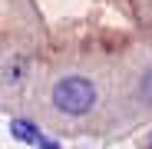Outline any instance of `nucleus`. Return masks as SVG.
I'll list each match as a JSON object with an SVG mask.
<instances>
[{
    "label": "nucleus",
    "instance_id": "obj_1",
    "mask_svg": "<svg viewBox=\"0 0 152 149\" xmlns=\"http://www.w3.org/2000/svg\"><path fill=\"white\" fill-rule=\"evenodd\" d=\"M53 106L66 116H86L96 106V83L89 76H63L53 83Z\"/></svg>",
    "mask_w": 152,
    "mask_h": 149
},
{
    "label": "nucleus",
    "instance_id": "obj_3",
    "mask_svg": "<svg viewBox=\"0 0 152 149\" xmlns=\"http://www.w3.org/2000/svg\"><path fill=\"white\" fill-rule=\"evenodd\" d=\"M20 76H23V63L13 60V63L7 66V80H10V83H20Z\"/></svg>",
    "mask_w": 152,
    "mask_h": 149
},
{
    "label": "nucleus",
    "instance_id": "obj_2",
    "mask_svg": "<svg viewBox=\"0 0 152 149\" xmlns=\"http://www.w3.org/2000/svg\"><path fill=\"white\" fill-rule=\"evenodd\" d=\"M10 136L17 139V142H30V146H37L43 136H40V129L33 126L30 119H10Z\"/></svg>",
    "mask_w": 152,
    "mask_h": 149
},
{
    "label": "nucleus",
    "instance_id": "obj_4",
    "mask_svg": "<svg viewBox=\"0 0 152 149\" xmlns=\"http://www.w3.org/2000/svg\"><path fill=\"white\" fill-rule=\"evenodd\" d=\"M142 96H145L149 103H152V70L145 73V80H142Z\"/></svg>",
    "mask_w": 152,
    "mask_h": 149
},
{
    "label": "nucleus",
    "instance_id": "obj_5",
    "mask_svg": "<svg viewBox=\"0 0 152 149\" xmlns=\"http://www.w3.org/2000/svg\"><path fill=\"white\" fill-rule=\"evenodd\" d=\"M37 149H60V142H53V139H40Z\"/></svg>",
    "mask_w": 152,
    "mask_h": 149
},
{
    "label": "nucleus",
    "instance_id": "obj_6",
    "mask_svg": "<svg viewBox=\"0 0 152 149\" xmlns=\"http://www.w3.org/2000/svg\"><path fill=\"white\" fill-rule=\"evenodd\" d=\"M145 149H152V136H149V146H145Z\"/></svg>",
    "mask_w": 152,
    "mask_h": 149
}]
</instances>
